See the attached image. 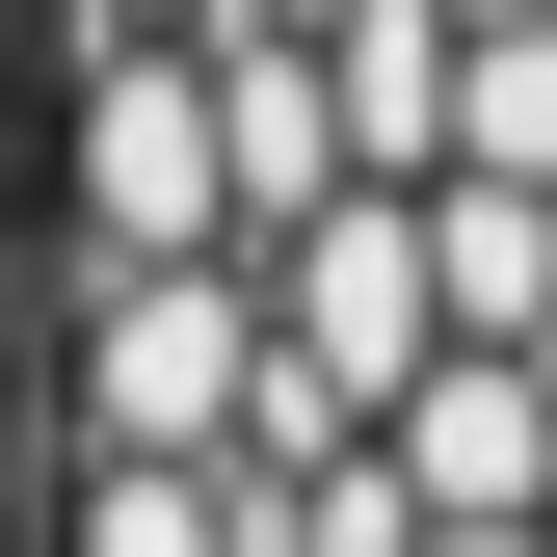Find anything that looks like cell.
<instances>
[{"label":"cell","mask_w":557,"mask_h":557,"mask_svg":"<svg viewBox=\"0 0 557 557\" xmlns=\"http://www.w3.org/2000/svg\"><path fill=\"white\" fill-rule=\"evenodd\" d=\"M53 239H107V265H239L213 27H53Z\"/></svg>","instance_id":"cell-1"},{"label":"cell","mask_w":557,"mask_h":557,"mask_svg":"<svg viewBox=\"0 0 557 557\" xmlns=\"http://www.w3.org/2000/svg\"><path fill=\"white\" fill-rule=\"evenodd\" d=\"M53 27H213V0H53Z\"/></svg>","instance_id":"cell-2"},{"label":"cell","mask_w":557,"mask_h":557,"mask_svg":"<svg viewBox=\"0 0 557 557\" xmlns=\"http://www.w3.org/2000/svg\"><path fill=\"white\" fill-rule=\"evenodd\" d=\"M213 27H345V0H213Z\"/></svg>","instance_id":"cell-3"},{"label":"cell","mask_w":557,"mask_h":557,"mask_svg":"<svg viewBox=\"0 0 557 557\" xmlns=\"http://www.w3.org/2000/svg\"><path fill=\"white\" fill-rule=\"evenodd\" d=\"M451 27H557V0H451Z\"/></svg>","instance_id":"cell-4"}]
</instances>
